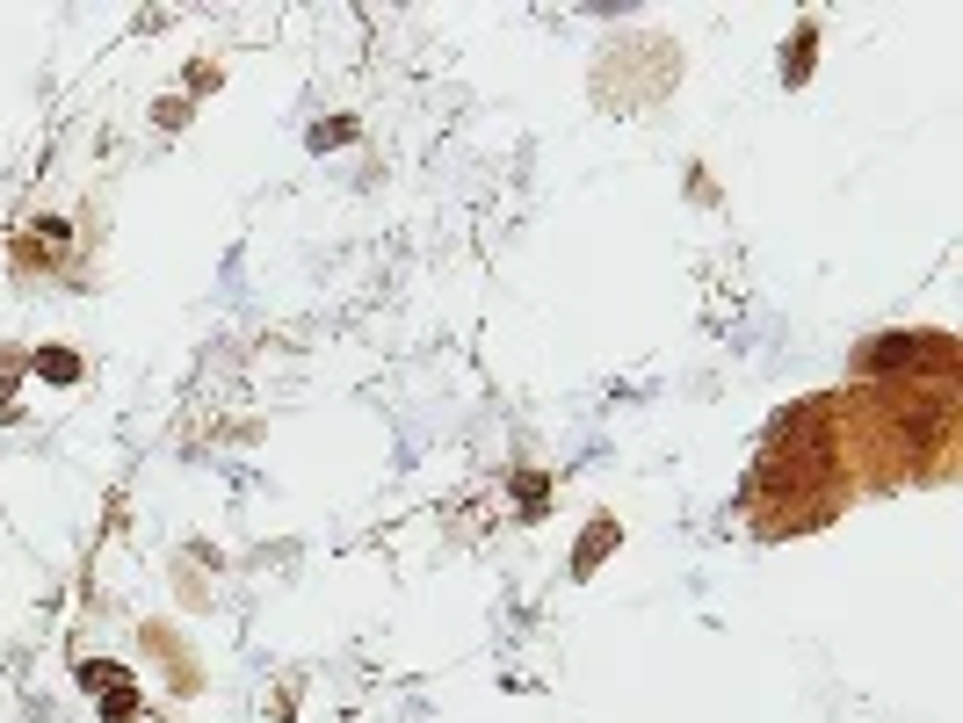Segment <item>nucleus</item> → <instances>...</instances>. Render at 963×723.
I'll return each instance as SVG.
<instances>
[{
	"label": "nucleus",
	"instance_id": "nucleus-1",
	"mask_svg": "<svg viewBox=\"0 0 963 723\" xmlns=\"http://www.w3.org/2000/svg\"><path fill=\"white\" fill-rule=\"evenodd\" d=\"M609 535H616V529H609V521H601V529L587 535V543H579V565H573V571H595V557H601V543H609Z\"/></svg>",
	"mask_w": 963,
	"mask_h": 723
}]
</instances>
